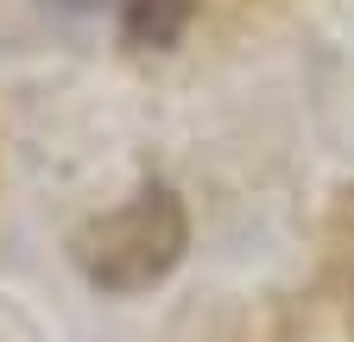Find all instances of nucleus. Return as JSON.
<instances>
[{
	"instance_id": "nucleus-2",
	"label": "nucleus",
	"mask_w": 354,
	"mask_h": 342,
	"mask_svg": "<svg viewBox=\"0 0 354 342\" xmlns=\"http://www.w3.org/2000/svg\"><path fill=\"white\" fill-rule=\"evenodd\" d=\"M114 13H120V38L133 51H171L190 32L196 0H114Z\"/></svg>"
},
{
	"instance_id": "nucleus-1",
	"label": "nucleus",
	"mask_w": 354,
	"mask_h": 342,
	"mask_svg": "<svg viewBox=\"0 0 354 342\" xmlns=\"http://www.w3.org/2000/svg\"><path fill=\"white\" fill-rule=\"evenodd\" d=\"M190 253V209L171 184H146L127 203L88 216L70 235V260L76 273L108 291V298H140L177 273V260Z\"/></svg>"
}]
</instances>
